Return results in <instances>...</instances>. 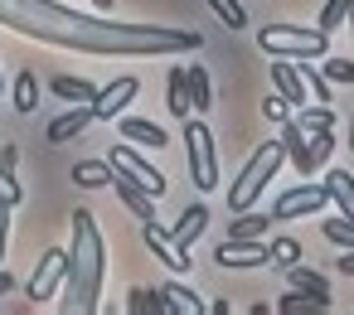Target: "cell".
Here are the masks:
<instances>
[{
    "instance_id": "obj_6",
    "label": "cell",
    "mask_w": 354,
    "mask_h": 315,
    "mask_svg": "<svg viewBox=\"0 0 354 315\" xmlns=\"http://www.w3.org/2000/svg\"><path fill=\"white\" fill-rule=\"evenodd\" d=\"M112 170H122L127 180H136V184H141L146 194H156V199L165 194V175H160V170L141 155V146H131V141H117V146H112Z\"/></svg>"
},
{
    "instance_id": "obj_39",
    "label": "cell",
    "mask_w": 354,
    "mask_h": 315,
    "mask_svg": "<svg viewBox=\"0 0 354 315\" xmlns=\"http://www.w3.org/2000/svg\"><path fill=\"white\" fill-rule=\"evenodd\" d=\"M15 160H20V151H15V146H0V165H10V170H15Z\"/></svg>"
},
{
    "instance_id": "obj_7",
    "label": "cell",
    "mask_w": 354,
    "mask_h": 315,
    "mask_svg": "<svg viewBox=\"0 0 354 315\" xmlns=\"http://www.w3.org/2000/svg\"><path fill=\"white\" fill-rule=\"evenodd\" d=\"M64 276H68V247H49V252L39 257L35 276H30V300H35V305H49V300H59V291H64Z\"/></svg>"
},
{
    "instance_id": "obj_22",
    "label": "cell",
    "mask_w": 354,
    "mask_h": 315,
    "mask_svg": "<svg viewBox=\"0 0 354 315\" xmlns=\"http://www.w3.org/2000/svg\"><path fill=\"white\" fill-rule=\"evenodd\" d=\"M165 107H170V117H180V122L194 112V107H189V88H185V68H180V64L170 68V83H165Z\"/></svg>"
},
{
    "instance_id": "obj_10",
    "label": "cell",
    "mask_w": 354,
    "mask_h": 315,
    "mask_svg": "<svg viewBox=\"0 0 354 315\" xmlns=\"http://www.w3.org/2000/svg\"><path fill=\"white\" fill-rule=\"evenodd\" d=\"M214 262L218 267H262V262H272V247L262 238H223Z\"/></svg>"
},
{
    "instance_id": "obj_40",
    "label": "cell",
    "mask_w": 354,
    "mask_h": 315,
    "mask_svg": "<svg viewBox=\"0 0 354 315\" xmlns=\"http://www.w3.org/2000/svg\"><path fill=\"white\" fill-rule=\"evenodd\" d=\"M10 291H15V276H10L6 267H0V296H10Z\"/></svg>"
},
{
    "instance_id": "obj_31",
    "label": "cell",
    "mask_w": 354,
    "mask_h": 315,
    "mask_svg": "<svg viewBox=\"0 0 354 315\" xmlns=\"http://www.w3.org/2000/svg\"><path fill=\"white\" fill-rule=\"evenodd\" d=\"M209 10H214L228 30H243V25H248V10L238 6V0H209Z\"/></svg>"
},
{
    "instance_id": "obj_37",
    "label": "cell",
    "mask_w": 354,
    "mask_h": 315,
    "mask_svg": "<svg viewBox=\"0 0 354 315\" xmlns=\"http://www.w3.org/2000/svg\"><path fill=\"white\" fill-rule=\"evenodd\" d=\"M10 209H15V204L0 199V267H6V247H10Z\"/></svg>"
},
{
    "instance_id": "obj_5",
    "label": "cell",
    "mask_w": 354,
    "mask_h": 315,
    "mask_svg": "<svg viewBox=\"0 0 354 315\" xmlns=\"http://www.w3.org/2000/svg\"><path fill=\"white\" fill-rule=\"evenodd\" d=\"M281 146H286V160L296 165L301 180H310L330 155H335V131H301L291 117L281 122Z\"/></svg>"
},
{
    "instance_id": "obj_33",
    "label": "cell",
    "mask_w": 354,
    "mask_h": 315,
    "mask_svg": "<svg viewBox=\"0 0 354 315\" xmlns=\"http://www.w3.org/2000/svg\"><path fill=\"white\" fill-rule=\"evenodd\" d=\"M272 262H277L281 271H286V267H296V262H301V242H291V238H277V242H272Z\"/></svg>"
},
{
    "instance_id": "obj_29",
    "label": "cell",
    "mask_w": 354,
    "mask_h": 315,
    "mask_svg": "<svg viewBox=\"0 0 354 315\" xmlns=\"http://www.w3.org/2000/svg\"><path fill=\"white\" fill-rule=\"evenodd\" d=\"M349 6H354V0H325V10H320V20H315V25H320L325 35H335V30L349 20Z\"/></svg>"
},
{
    "instance_id": "obj_36",
    "label": "cell",
    "mask_w": 354,
    "mask_h": 315,
    "mask_svg": "<svg viewBox=\"0 0 354 315\" xmlns=\"http://www.w3.org/2000/svg\"><path fill=\"white\" fill-rule=\"evenodd\" d=\"M0 199H6V204H20L25 199V189H20V180H15L10 165H0Z\"/></svg>"
},
{
    "instance_id": "obj_24",
    "label": "cell",
    "mask_w": 354,
    "mask_h": 315,
    "mask_svg": "<svg viewBox=\"0 0 354 315\" xmlns=\"http://www.w3.org/2000/svg\"><path fill=\"white\" fill-rule=\"evenodd\" d=\"M291 122H296L301 131H335V112H330L325 102H315V107L306 102L301 112H291Z\"/></svg>"
},
{
    "instance_id": "obj_27",
    "label": "cell",
    "mask_w": 354,
    "mask_h": 315,
    "mask_svg": "<svg viewBox=\"0 0 354 315\" xmlns=\"http://www.w3.org/2000/svg\"><path fill=\"white\" fill-rule=\"evenodd\" d=\"M286 276H291V286H296V291H320V296H330V281H325L320 271L301 267V262H296V267H286Z\"/></svg>"
},
{
    "instance_id": "obj_30",
    "label": "cell",
    "mask_w": 354,
    "mask_h": 315,
    "mask_svg": "<svg viewBox=\"0 0 354 315\" xmlns=\"http://www.w3.org/2000/svg\"><path fill=\"white\" fill-rule=\"evenodd\" d=\"M131 310L136 315H165V291H131Z\"/></svg>"
},
{
    "instance_id": "obj_18",
    "label": "cell",
    "mask_w": 354,
    "mask_h": 315,
    "mask_svg": "<svg viewBox=\"0 0 354 315\" xmlns=\"http://www.w3.org/2000/svg\"><path fill=\"white\" fill-rule=\"evenodd\" d=\"M185 88H189V107H194V117H204V112L214 107V83H209V73H204V64H194V68H185Z\"/></svg>"
},
{
    "instance_id": "obj_13",
    "label": "cell",
    "mask_w": 354,
    "mask_h": 315,
    "mask_svg": "<svg viewBox=\"0 0 354 315\" xmlns=\"http://www.w3.org/2000/svg\"><path fill=\"white\" fill-rule=\"evenodd\" d=\"M97 117H93V107L83 102V107H73V112H64V117H54L49 122V131H44V141L49 146H64V141H73V136H83L88 126H93Z\"/></svg>"
},
{
    "instance_id": "obj_35",
    "label": "cell",
    "mask_w": 354,
    "mask_h": 315,
    "mask_svg": "<svg viewBox=\"0 0 354 315\" xmlns=\"http://www.w3.org/2000/svg\"><path fill=\"white\" fill-rule=\"evenodd\" d=\"M291 112H296V107H291V102H286L281 93H272V97L262 102V117H267V122H277V126H281V122H286Z\"/></svg>"
},
{
    "instance_id": "obj_41",
    "label": "cell",
    "mask_w": 354,
    "mask_h": 315,
    "mask_svg": "<svg viewBox=\"0 0 354 315\" xmlns=\"http://www.w3.org/2000/svg\"><path fill=\"white\" fill-rule=\"evenodd\" d=\"M93 6H97V10H112V0H93Z\"/></svg>"
},
{
    "instance_id": "obj_11",
    "label": "cell",
    "mask_w": 354,
    "mask_h": 315,
    "mask_svg": "<svg viewBox=\"0 0 354 315\" xmlns=\"http://www.w3.org/2000/svg\"><path fill=\"white\" fill-rule=\"evenodd\" d=\"M141 238H146V247L156 252V262H165L170 271H189V267H194V257H189V252H180L160 223H141Z\"/></svg>"
},
{
    "instance_id": "obj_26",
    "label": "cell",
    "mask_w": 354,
    "mask_h": 315,
    "mask_svg": "<svg viewBox=\"0 0 354 315\" xmlns=\"http://www.w3.org/2000/svg\"><path fill=\"white\" fill-rule=\"evenodd\" d=\"M296 68H301V83H306V93H310V102H325V107H330V83H325V73H315L310 59H296Z\"/></svg>"
},
{
    "instance_id": "obj_28",
    "label": "cell",
    "mask_w": 354,
    "mask_h": 315,
    "mask_svg": "<svg viewBox=\"0 0 354 315\" xmlns=\"http://www.w3.org/2000/svg\"><path fill=\"white\" fill-rule=\"evenodd\" d=\"M320 233H325L335 247H354V218H344V213H339V218H325Z\"/></svg>"
},
{
    "instance_id": "obj_21",
    "label": "cell",
    "mask_w": 354,
    "mask_h": 315,
    "mask_svg": "<svg viewBox=\"0 0 354 315\" xmlns=\"http://www.w3.org/2000/svg\"><path fill=\"white\" fill-rule=\"evenodd\" d=\"M10 97H15V112H39V73L35 68H25L20 78H15V88H10Z\"/></svg>"
},
{
    "instance_id": "obj_19",
    "label": "cell",
    "mask_w": 354,
    "mask_h": 315,
    "mask_svg": "<svg viewBox=\"0 0 354 315\" xmlns=\"http://www.w3.org/2000/svg\"><path fill=\"white\" fill-rule=\"evenodd\" d=\"M277 310L281 315H325L330 310V296H320V291H291V296L277 300Z\"/></svg>"
},
{
    "instance_id": "obj_12",
    "label": "cell",
    "mask_w": 354,
    "mask_h": 315,
    "mask_svg": "<svg viewBox=\"0 0 354 315\" xmlns=\"http://www.w3.org/2000/svg\"><path fill=\"white\" fill-rule=\"evenodd\" d=\"M272 88H277L291 107H306V102H310V93H306V83H301L296 59H272Z\"/></svg>"
},
{
    "instance_id": "obj_14",
    "label": "cell",
    "mask_w": 354,
    "mask_h": 315,
    "mask_svg": "<svg viewBox=\"0 0 354 315\" xmlns=\"http://www.w3.org/2000/svg\"><path fill=\"white\" fill-rule=\"evenodd\" d=\"M112 184H117V199H122V204H127L141 223H156V194H146V189H141L136 180H127L122 170L112 175Z\"/></svg>"
},
{
    "instance_id": "obj_32",
    "label": "cell",
    "mask_w": 354,
    "mask_h": 315,
    "mask_svg": "<svg viewBox=\"0 0 354 315\" xmlns=\"http://www.w3.org/2000/svg\"><path fill=\"white\" fill-rule=\"evenodd\" d=\"M165 305H170V310H194V315L204 310V300H199L194 291H185V286H165Z\"/></svg>"
},
{
    "instance_id": "obj_43",
    "label": "cell",
    "mask_w": 354,
    "mask_h": 315,
    "mask_svg": "<svg viewBox=\"0 0 354 315\" xmlns=\"http://www.w3.org/2000/svg\"><path fill=\"white\" fill-rule=\"evenodd\" d=\"M344 25H349V30H354V6H349V20H344Z\"/></svg>"
},
{
    "instance_id": "obj_8",
    "label": "cell",
    "mask_w": 354,
    "mask_h": 315,
    "mask_svg": "<svg viewBox=\"0 0 354 315\" xmlns=\"http://www.w3.org/2000/svg\"><path fill=\"white\" fill-rule=\"evenodd\" d=\"M330 204V194H325V184H296V189H281L277 199H272V218H310V213H320Z\"/></svg>"
},
{
    "instance_id": "obj_9",
    "label": "cell",
    "mask_w": 354,
    "mask_h": 315,
    "mask_svg": "<svg viewBox=\"0 0 354 315\" xmlns=\"http://www.w3.org/2000/svg\"><path fill=\"white\" fill-rule=\"evenodd\" d=\"M136 93H141V83H136L131 73H122L117 83L97 88V97H93L88 107H93V117H97V122H117V117L131 107V97H136Z\"/></svg>"
},
{
    "instance_id": "obj_42",
    "label": "cell",
    "mask_w": 354,
    "mask_h": 315,
    "mask_svg": "<svg viewBox=\"0 0 354 315\" xmlns=\"http://www.w3.org/2000/svg\"><path fill=\"white\" fill-rule=\"evenodd\" d=\"M349 151H354V117H349Z\"/></svg>"
},
{
    "instance_id": "obj_2",
    "label": "cell",
    "mask_w": 354,
    "mask_h": 315,
    "mask_svg": "<svg viewBox=\"0 0 354 315\" xmlns=\"http://www.w3.org/2000/svg\"><path fill=\"white\" fill-rule=\"evenodd\" d=\"M286 165V146L281 141H267V146H257L252 155H248V165L238 170V180H233V189H228V213H243V209H252L262 194H267V184L277 180V170Z\"/></svg>"
},
{
    "instance_id": "obj_25",
    "label": "cell",
    "mask_w": 354,
    "mask_h": 315,
    "mask_svg": "<svg viewBox=\"0 0 354 315\" xmlns=\"http://www.w3.org/2000/svg\"><path fill=\"white\" fill-rule=\"evenodd\" d=\"M49 88H54V93H59L64 102H93V97H97V88H93L88 78H73V73H64V78H54Z\"/></svg>"
},
{
    "instance_id": "obj_15",
    "label": "cell",
    "mask_w": 354,
    "mask_h": 315,
    "mask_svg": "<svg viewBox=\"0 0 354 315\" xmlns=\"http://www.w3.org/2000/svg\"><path fill=\"white\" fill-rule=\"evenodd\" d=\"M204 228H209V209H204V204H189V209L180 213V223L170 228V242H175L180 252H189L194 238H204Z\"/></svg>"
},
{
    "instance_id": "obj_38",
    "label": "cell",
    "mask_w": 354,
    "mask_h": 315,
    "mask_svg": "<svg viewBox=\"0 0 354 315\" xmlns=\"http://www.w3.org/2000/svg\"><path fill=\"white\" fill-rule=\"evenodd\" d=\"M335 271H339V276H354V247H344V257L335 262Z\"/></svg>"
},
{
    "instance_id": "obj_1",
    "label": "cell",
    "mask_w": 354,
    "mask_h": 315,
    "mask_svg": "<svg viewBox=\"0 0 354 315\" xmlns=\"http://www.w3.org/2000/svg\"><path fill=\"white\" fill-rule=\"evenodd\" d=\"M68 228H73V247H68V276H64L59 305L68 315H93L97 296H102V276H107V242L88 209H78L68 218Z\"/></svg>"
},
{
    "instance_id": "obj_4",
    "label": "cell",
    "mask_w": 354,
    "mask_h": 315,
    "mask_svg": "<svg viewBox=\"0 0 354 315\" xmlns=\"http://www.w3.org/2000/svg\"><path fill=\"white\" fill-rule=\"evenodd\" d=\"M185 160H189V175H194V189L199 194H214L218 189V146H214V131L204 126V117H185Z\"/></svg>"
},
{
    "instance_id": "obj_34",
    "label": "cell",
    "mask_w": 354,
    "mask_h": 315,
    "mask_svg": "<svg viewBox=\"0 0 354 315\" xmlns=\"http://www.w3.org/2000/svg\"><path fill=\"white\" fill-rule=\"evenodd\" d=\"M320 73H325V83H354V64H349V59H330V54H325Z\"/></svg>"
},
{
    "instance_id": "obj_20",
    "label": "cell",
    "mask_w": 354,
    "mask_h": 315,
    "mask_svg": "<svg viewBox=\"0 0 354 315\" xmlns=\"http://www.w3.org/2000/svg\"><path fill=\"white\" fill-rule=\"evenodd\" d=\"M112 175H117L112 160H78V165H73V184H78V189H107Z\"/></svg>"
},
{
    "instance_id": "obj_44",
    "label": "cell",
    "mask_w": 354,
    "mask_h": 315,
    "mask_svg": "<svg viewBox=\"0 0 354 315\" xmlns=\"http://www.w3.org/2000/svg\"><path fill=\"white\" fill-rule=\"evenodd\" d=\"M0 88H6V78H0Z\"/></svg>"
},
{
    "instance_id": "obj_17",
    "label": "cell",
    "mask_w": 354,
    "mask_h": 315,
    "mask_svg": "<svg viewBox=\"0 0 354 315\" xmlns=\"http://www.w3.org/2000/svg\"><path fill=\"white\" fill-rule=\"evenodd\" d=\"M320 184H325L330 204H335V209H339L344 218H354V175H349V170H330V175H325Z\"/></svg>"
},
{
    "instance_id": "obj_16",
    "label": "cell",
    "mask_w": 354,
    "mask_h": 315,
    "mask_svg": "<svg viewBox=\"0 0 354 315\" xmlns=\"http://www.w3.org/2000/svg\"><path fill=\"white\" fill-rule=\"evenodd\" d=\"M117 136H122V141H131V146H146V151H160V146L170 141V136H165L156 122H146V117H122Z\"/></svg>"
},
{
    "instance_id": "obj_23",
    "label": "cell",
    "mask_w": 354,
    "mask_h": 315,
    "mask_svg": "<svg viewBox=\"0 0 354 315\" xmlns=\"http://www.w3.org/2000/svg\"><path fill=\"white\" fill-rule=\"evenodd\" d=\"M267 228H272V213L243 209V213H233V223H228V238H262Z\"/></svg>"
},
{
    "instance_id": "obj_3",
    "label": "cell",
    "mask_w": 354,
    "mask_h": 315,
    "mask_svg": "<svg viewBox=\"0 0 354 315\" xmlns=\"http://www.w3.org/2000/svg\"><path fill=\"white\" fill-rule=\"evenodd\" d=\"M257 49L272 59H325L330 54V35L315 25H262L257 30Z\"/></svg>"
}]
</instances>
